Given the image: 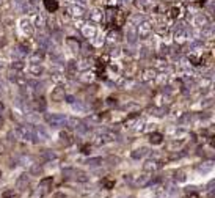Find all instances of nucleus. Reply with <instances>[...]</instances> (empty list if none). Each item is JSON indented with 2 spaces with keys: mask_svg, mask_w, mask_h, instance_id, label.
Returning a JSON list of instances; mask_svg holds the SVG:
<instances>
[{
  "mask_svg": "<svg viewBox=\"0 0 215 198\" xmlns=\"http://www.w3.org/2000/svg\"><path fill=\"white\" fill-rule=\"evenodd\" d=\"M154 143H160V135H159V134L154 135Z\"/></svg>",
  "mask_w": 215,
  "mask_h": 198,
  "instance_id": "f03ea898",
  "label": "nucleus"
},
{
  "mask_svg": "<svg viewBox=\"0 0 215 198\" xmlns=\"http://www.w3.org/2000/svg\"><path fill=\"white\" fill-rule=\"evenodd\" d=\"M44 6H46V10H47L49 13H55L58 10V2L57 0H44Z\"/></svg>",
  "mask_w": 215,
  "mask_h": 198,
  "instance_id": "f257e3e1",
  "label": "nucleus"
}]
</instances>
